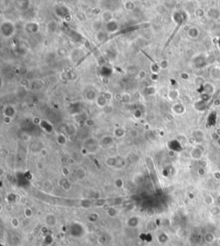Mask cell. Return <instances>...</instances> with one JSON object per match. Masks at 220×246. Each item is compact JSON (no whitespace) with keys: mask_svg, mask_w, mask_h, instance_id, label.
<instances>
[{"mask_svg":"<svg viewBox=\"0 0 220 246\" xmlns=\"http://www.w3.org/2000/svg\"><path fill=\"white\" fill-rule=\"evenodd\" d=\"M205 239L207 244H212L217 240V237L212 232H207L205 235Z\"/></svg>","mask_w":220,"mask_h":246,"instance_id":"6da1fadb","label":"cell"},{"mask_svg":"<svg viewBox=\"0 0 220 246\" xmlns=\"http://www.w3.org/2000/svg\"><path fill=\"white\" fill-rule=\"evenodd\" d=\"M218 243H219V244H220V240H219V241H218Z\"/></svg>","mask_w":220,"mask_h":246,"instance_id":"7a4b0ae2","label":"cell"}]
</instances>
